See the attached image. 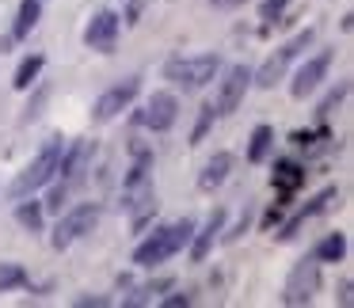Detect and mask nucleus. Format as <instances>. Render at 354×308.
Listing matches in <instances>:
<instances>
[{"label": "nucleus", "instance_id": "obj_1", "mask_svg": "<svg viewBox=\"0 0 354 308\" xmlns=\"http://www.w3.org/2000/svg\"><path fill=\"white\" fill-rule=\"evenodd\" d=\"M194 236V221L191 217H183V221L176 224H164V229H156L149 240H141L138 251H133V262L138 267H160V262H168L171 255H179L187 244H191Z\"/></svg>", "mask_w": 354, "mask_h": 308}, {"label": "nucleus", "instance_id": "obj_2", "mask_svg": "<svg viewBox=\"0 0 354 308\" xmlns=\"http://www.w3.org/2000/svg\"><path fill=\"white\" fill-rule=\"evenodd\" d=\"M62 153H65L62 137H50L46 145L39 148V156H35V160H31V164H27V168L16 175V183L8 186V194H12V198H27L31 191L46 186L50 179L57 175V164H62Z\"/></svg>", "mask_w": 354, "mask_h": 308}, {"label": "nucleus", "instance_id": "obj_3", "mask_svg": "<svg viewBox=\"0 0 354 308\" xmlns=\"http://www.w3.org/2000/svg\"><path fill=\"white\" fill-rule=\"evenodd\" d=\"M217 73H221V57L217 54L171 57V61L164 65V77H168L176 88H183V92H198V88H206Z\"/></svg>", "mask_w": 354, "mask_h": 308}, {"label": "nucleus", "instance_id": "obj_4", "mask_svg": "<svg viewBox=\"0 0 354 308\" xmlns=\"http://www.w3.org/2000/svg\"><path fill=\"white\" fill-rule=\"evenodd\" d=\"M313 39H316V31H313V27H305V31H301L297 39L286 42V46L278 50L274 57H267V65H263L259 73H252V84H255V88H274L278 80L286 77V69H290V65L297 61V57L305 54L308 46H313Z\"/></svg>", "mask_w": 354, "mask_h": 308}, {"label": "nucleus", "instance_id": "obj_5", "mask_svg": "<svg viewBox=\"0 0 354 308\" xmlns=\"http://www.w3.org/2000/svg\"><path fill=\"white\" fill-rule=\"evenodd\" d=\"M100 213L103 209L95 206V202H84V206H77V209H69L65 217H57V224H54V236H50V244L57 247V251H65V247H73L80 236H88V232L100 224Z\"/></svg>", "mask_w": 354, "mask_h": 308}, {"label": "nucleus", "instance_id": "obj_6", "mask_svg": "<svg viewBox=\"0 0 354 308\" xmlns=\"http://www.w3.org/2000/svg\"><path fill=\"white\" fill-rule=\"evenodd\" d=\"M320 289V259H301L282 285V305H308Z\"/></svg>", "mask_w": 354, "mask_h": 308}, {"label": "nucleus", "instance_id": "obj_7", "mask_svg": "<svg viewBox=\"0 0 354 308\" xmlns=\"http://www.w3.org/2000/svg\"><path fill=\"white\" fill-rule=\"evenodd\" d=\"M138 92H141V77H130V80H122V84L107 88V92L92 103V122H111V118H118L133 103Z\"/></svg>", "mask_w": 354, "mask_h": 308}, {"label": "nucleus", "instance_id": "obj_8", "mask_svg": "<svg viewBox=\"0 0 354 308\" xmlns=\"http://www.w3.org/2000/svg\"><path fill=\"white\" fill-rule=\"evenodd\" d=\"M248 88H252V69H248V65H232V69L225 73L217 95H214V115H232V110L244 103Z\"/></svg>", "mask_w": 354, "mask_h": 308}, {"label": "nucleus", "instance_id": "obj_9", "mask_svg": "<svg viewBox=\"0 0 354 308\" xmlns=\"http://www.w3.org/2000/svg\"><path fill=\"white\" fill-rule=\"evenodd\" d=\"M328 69H331V50H320V54H313V57H308V61L297 69V73H293L290 95H293V99H305V95H313L316 88L324 84Z\"/></svg>", "mask_w": 354, "mask_h": 308}, {"label": "nucleus", "instance_id": "obj_10", "mask_svg": "<svg viewBox=\"0 0 354 308\" xmlns=\"http://www.w3.org/2000/svg\"><path fill=\"white\" fill-rule=\"evenodd\" d=\"M176 118H179L176 95H171V92H156L153 99L145 103V110L138 115V122L145 126V130H153V133H164V130H171V126H176Z\"/></svg>", "mask_w": 354, "mask_h": 308}, {"label": "nucleus", "instance_id": "obj_11", "mask_svg": "<svg viewBox=\"0 0 354 308\" xmlns=\"http://www.w3.org/2000/svg\"><path fill=\"white\" fill-rule=\"evenodd\" d=\"M118 27H122V19H118L115 12H95L92 23L84 27V46L111 54V50H115V39H118Z\"/></svg>", "mask_w": 354, "mask_h": 308}, {"label": "nucleus", "instance_id": "obj_12", "mask_svg": "<svg viewBox=\"0 0 354 308\" xmlns=\"http://www.w3.org/2000/svg\"><path fill=\"white\" fill-rule=\"evenodd\" d=\"M92 153H95L92 141H77V145H73L69 153H62V164H57V171H62V183H65V186H77L80 179H84Z\"/></svg>", "mask_w": 354, "mask_h": 308}, {"label": "nucleus", "instance_id": "obj_13", "mask_svg": "<svg viewBox=\"0 0 354 308\" xmlns=\"http://www.w3.org/2000/svg\"><path fill=\"white\" fill-rule=\"evenodd\" d=\"M331 202H339V191H335V186H324V191L316 194V198L308 202L305 209H297V213H293L290 221L282 224V232H278V236H282V240H293V236H297V229H301V224H305L308 217H320L324 209H331Z\"/></svg>", "mask_w": 354, "mask_h": 308}, {"label": "nucleus", "instance_id": "obj_14", "mask_svg": "<svg viewBox=\"0 0 354 308\" xmlns=\"http://www.w3.org/2000/svg\"><path fill=\"white\" fill-rule=\"evenodd\" d=\"M221 229H225V209H214V213H209V221L202 224V232L194 229V236H191V259L194 262H202L209 255V247H214L217 236H221Z\"/></svg>", "mask_w": 354, "mask_h": 308}, {"label": "nucleus", "instance_id": "obj_15", "mask_svg": "<svg viewBox=\"0 0 354 308\" xmlns=\"http://www.w3.org/2000/svg\"><path fill=\"white\" fill-rule=\"evenodd\" d=\"M229 171H232V156L229 153L209 156L206 168H202V175H198V186H202V191H214V186H221L225 179H229Z\"/></svg>", "mask_w": 354, "mask_h": 308}, {"label": "nucleus", "instance_id": "obj_16", "mask_svg": "<svg viewBox=\"0 0 354 308\" xmlns=\"http://www.w3.org/2000/svg\"><path fill=\"white\" fill-rule=\"evenodd\" d=\"M270 183L278 186V191H297L301 183H305V168L301 164H293V160H278L274 164V175H270Z\"/></svg>", "mask_w": 354, "mask_h": 308}, {"label": "nucleus", "instance_id": "obj_17", "mask_svg": "<svg viewBox=\"0 0 354 308\" xmlns=\"http://www.w3.org/2000/svg\"><path fill=\"white\" fill-rule=\"evenodd\" d=\"M274 148V130L270 126H255L252 130V141H248V160L252 164H263Z\"/></svg>", "mask_w": 354, "mask_h": 308}, {"label": "nucleus", "instance_id": "obj_18", "mask_svg": "<svg viewBox=\"0 0 354 308\" xmlns=\"http://www.w3.org/2000/svg\"><path fill=\"white\" fill-rule=\"evenodd\" d=\"M39 16H42V4H39V0H24V4H19V12H16L12 39H27V35L35 31V23H39Z\"/></svg>", "mask_w": 354, "mask_h": 308}, {"label": "nucleus", "instance_id": "obj_19", "mask_svg": "<svg viewBox=\"0 0 354 308\" xmlns=\"http://www.w3.org/2000/svg\"><path fill=\"white\" fill-rule=\"evenodd\" d=\"M42 65H46V57H42V54H31V57H27V61H24V65H19V69H16V80H12V84H16L19 92H27V88H31L35 80H39Z\"/></svg>", "mask_w": 354, "mask_h": 308}, {"label": "nucleus", "instance_id": "obj_20", "mask_svg": "<svg viewBox=\"0 0 354 308\" xmlns=\"http://www.w3.org/2000/svg\"><path fill=\"white\" fill-rule=\"evenodd\" d=\"M346 255V236L343 232H331V236L320 240V247H316V259L320 262H339Z\"/></svg>", "mask_w": 354, "mask_h": 308}, {"label": "nucleus", "instance_id": "obj_21", "mask_svg": "<svg viewBox=\"0 0 354 308\" xmlns=\"http://www.w3.org/2000/svg\"><path fill=\"white\" fill-rule=\"evenodd\" d=\"M16 221L24 224V229L39 232L42 229V202H19V206H16Z\"/></svg>", "mask_w": 354, "mask_h": 308}, {"label": "nucleus", "instance_id": "obj_22", "mask_svg": "<svg viewBox=\"0 0 354 308\" xmlns=\"http://www.w3.org/2000/svg\"><path fill=\"white\" fill-rule=\"evenodd\" d=\"M16 285H27V270L19 262H0V293L16 289Z\"/></svg>", "mask_w": 354, "mask_h": 308}, {"label": "nucleus", "instance_id": "obj_23", "mask_svg": "<svg viewBox=\"0 0 354 308\" xmlns=\"http://www.w3.org/2000/svg\"><path fill=\"white\" fill-rule=\"evenodd\" d=\"M209 122H214V103H206V107H202V118H198V130H194V141H191V145H198V141H202V133H206Z\"/></svg>", "mask_w": 354, "mask_h": 308}, {"label": "nucleus", "instance_id": "obj_24", "mask_svg": "<svg viewBox=\"0 0 354 308\" xmlns=\"http://www.w3.org/2000/svg\"><path fill=\"white\" fill-rule=\"evenodd\" d=\"M343 95H346V84H339V88H335V92H331V95H328V99H324V103H320V110H316V115H320V118H324V115H331V107H335V103H339V99H343Z\"/></svg>", "mask_w": 354, "mask_h": 308}, {"label": "nucleus", "instance_id": "obj_25", "mask_svg": "<svg viewBox=\"0 0 354 308\" xmlns=\"http://www.w3.org/2000/svg\"><path fill=\"white\" fill-rule=\"evenodd\" d=\"M286 4H290V0H267V4H263V19H278Z\"/></svg>", "mask_w": 354, "mask_h": 308}, {"label": "nucleus", "instance_id": "obj_26", "mask_svg": "<svg viewBox=\"0 0 354 308\" xmlns=\"http://www.w3.org/2000/svg\"><path fill=\"white\" fill-rule=\"evenodd\" d=\"M191 305V297H187V293H171L168 300H164V308H187Z\"/></svg>", "mask_w": 354, "mask_h": 308}, {"label": "nucleus", "instance_id": "obj_27", "mask_svg": "<svg viewBox=\"0 0 354 308\" xmlns=\"http://www.w3.org/2000/svg\"><path fill=\"white\" fill-rule=\"evenodd\" d=\"M77 305H80V308H88V305H95V308H103V305H107V297H80V300H77Z\"/></svg>", "mask_w": 354, "mask_h": 308}, {"label": "nucleus", "instance_id": "obj_28", "mask_svg": "<svg viewBox=\"0 0 354 308\" xmlns=\"http://www.w3.org/2000/svg\"><path fill=\"white\" fill-rule=\"evenodd\" d=\"M244 0H214V8H240Z\"/></svg>", "mask_w": 354, "mask_h": 308}, {"label": "nucleus", "instance_id": "obj_29", "mask_svg": "<svg viewBox=\"0 0 354 308\" xmlns=\"http://www.w3.org/2000/svg\"><path fill=\"white\" fill-rule=\"evenodd\" d=\"M339 300H343V305H351V282H343V289H339Z\"/></svg>", "mask_w": 354, "mask_h": 308}, {"label": "nucleus", "instance_id": "obj_30", "mask_svg": "<svg viewBox=\"0 0 354 308\" xmlns=\"http://www.w3.org/2000/svg\"><path fill=\"white\" fill-rule=\"evenodd\" d=\"M8 46H12V39H0V54H8Z\"/></svg>", "mask_w": 354, "mask_h": 308}]
</instances>
